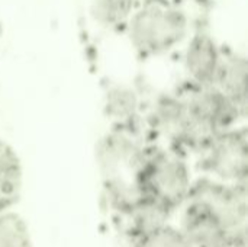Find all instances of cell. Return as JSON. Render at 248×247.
I'll use <instances>...</instances> for the list:
<instances>
[{
    "mask_svg": "<svg viewBox=\"0 0 248 247\" xmlns=\"http://www.w3.org/2000/svg\"><path fill=\"white\" fill-rule=\"evenodd\" d=\"M145 148L132 125H116L100 141L97 160L112 214L132 207L144 197L140 172Z\"/></svg>",
    "mask_w": 248,
    "mask_h": 247,
    "instance_id": "6da1fadb",
    "label": "cell"
},
{
    "mask_svg": "<svg viewBox=\"0 0 248 247\" xmlns=\"http://www.w3.org/2000/svg\"><path fill=\"white\" fill-rule=\"evenodd\" d=\"M125 28L134 49L142 57H154L169 52L187 36L189 20L174 4L147 0L135 7Z\"/></svg>",
    "mask_w": 248,
    "mask_h": 247,
    "instance_id": "7a4b0ae2",
    "label": "cell"
},
{
    "mask_svg": "<svg viewBox=\"0 0 248 247\" xmlns=\"http://www.w3.org/2000/svg\"><path fill=\"white\" fill-rule=\"evenodd\" d=\"M192 183L190 169L182 150L147 146L140 172L144 197L173 214L186 201Z\"/></svg>",
    "mask_w": 248,
    "mask_h": 247,
    "instance_id": "3957f363",
    "label": "cell"
},
{
    "mask_svg": "<svg viewBox=\"0 0 248 247\" xmlns=\"http://www.w3.org/2000/svg\"><path fill=\"white\" fill-rule=\"evenodd\" d=\"M206 178L225 183L247 185L248 134L246 128H230L211 138L199 151Z\"/></svg>",
    "mask_w": 248,
    "mask_h": 247,
    "instance_id": "277c9868",
    "label": "cell"
},
{
    "mask_svg": "<svg viewBox=\"0 0 248 247\" xmlns=\"http://www.w3.org/2000/svg\"><path fill=\"white\" fill-rule=\"evenodd\" d=\"M222 52L214 39L206 32L195 33L185 51V71L192 86L214 84Z\"/></svg>",
    "mask_w": 248,
    "mask_h": 247,
    "instance_id": "5b68a950",
    "label": "cell"
},
{
    "mask_svg": "<svg viewBox=\"0 0 248 247\" xmlns=\"http://www.w3.org/2000/svg\"><path fill=\"white\" fill-rule=\"evenodd\" d=\"M247 58L238 52L222 54L214 84L247 116Z\"/></svg>",
    "mask_w": 248,
    "mask_h": 247,
    "instance_id": "8992f818",
    "label": "cell"
},
{
    "mask_svg": "<svg viewBox=\"0 0 248 247\" xmlns=\"http://www.w3.org/2000/svg\"><path fill=\"white\" fill-rule=\"evenodd\" d=\"M23 172L17 153L0 140V214L16 205L22 195Z\"/></svg>",
    "mask_w": 248,
    "mask_h": 247,
    "instance_id": "52a82bcc",
    "label": "cell"
},
{
    "mask_svg": "<svg viewBox=\"0 0 248 247\" xmlns=\"http://www.w3.org/2000/svg\"><path fill=\"white\" fill-rule=\"evenodd\" d=\"M138 108L140 99L129 87L118 86L109 90L106 95L105 109L116 122V125H132V119L137 116Z\"/></svg>",
    "mask_w": 248,
    "mask_h": 247,
    "instance_id": "ba28073f",
    "label": "cell"
},
{
    "mask_svg": "<svg viewBox=\"0 0 248 247\" xmlns=\"http://www.w3.org/2000/svg\"><path fill=\"white\" fill-rule=\"evenodd\" d=\"M137 6V0H94L92 15L102 26L119 28L126 25Z\"/></svg>",
    "mask_w": 248,
    "mask_h": 247,
    "instance_id": "9c48e42d",
    "label": "cell"
},
{
    "mask_svg": "<svg viewBox=\"0 0 248 247\" xmlns=\"http://www.w3.org/2000/svg\"><path fill=\"white\" fill-rule=\"evenodd\" d=\"M0 247H32L28 226L19 214H0Z\"/></svg>",
    "mask_w": 248,
    "mask_h": 247,
    "instance_id": "30bf717a",
    "label": "cell"
},
{
    "mask_svg": "<svg viewBox=\"0 0 248 247\" xmlns=\"http://www.w3.org/2000/svg\"><path fill=\"white\" fill-rule=\"evenodd\" d=\"M135 247H187V243L179 227L166 223L148 234Z\"/></svg>",
    "mask_w": 248,
    "mask_h": 247,
    "instance_id": "8fae6325",
    "label": "cell"
}]
</instances>
